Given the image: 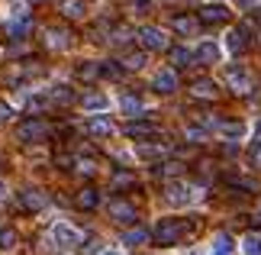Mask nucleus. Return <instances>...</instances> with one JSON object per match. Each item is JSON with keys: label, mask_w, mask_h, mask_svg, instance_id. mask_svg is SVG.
<instances>
[{"label": "nucleus", "mask_w": 261, "mask_h": 255, "mask_svg": "<svg viewBox=\"0 0 261 255\" xmlns=\"http://www.w3.org/2000/svg\"><path fill=\"white\" fill-rule=\"evenodd\" d=\"M187 229H190V226H187L184 220H171V217H168V220H158V226H155V242H158L162 249H168V246H174V242L184 239Z\"/></svg>", "instance_id": "f257e3e1"}, {"label": "nucleus", "mask_w": 261, "mask_h": 255, "mask_svg": "<svg viewBox=\"0 0 261 255\" xmlns=\"http://www.w3.org/2000/svg\"><path fill=\"white\" fill-rule=\"evenodd\" d=\"M48 132H52V126L45 120H26V123L16 126V139L19 142H42Z\"/></svg>", "instance_id": "f03ea898"}, {"label": "nucleus", "mask_w": 261, "mask_h": 255, "mask_svg": "<svg viewBox=\"0 0 261 255\" xmlns=\"http://www.w3.org/2000/svg\"><path fill=\"white\" fill-rule=\"evenodd\" d=\"M52 242L58 249H74V246H81V233H77L71 223H55L52 226Z\"/></svg>", "instance_id": "7ed1b4c3"}, {"label": "nucleus", "mask_w": 261, "mask_h": 255, "mask_svg": "<svg viewBox=\"0 0 261 255\" xmlns=\"http://www.w3.org/2000/svg\"><path fill=\"white\" fill-rule=\"evenodd\" d=\"M139 42H142L145 52H162V49H168V36L158 26H142L139 29Z\"/></svg>", "instance_id": "20e7f679"}, {"label": "nucleus", "mask_w": 261, "mask_h": 255, "mask_svg": "<svg viewBox=\"0 0 261 255\" xmlns=\"http://www.w3.org/2000/svg\"><path fill=\"white\" fill-rule=\"evenodd\" d=\"M223 78H226V84L236 90V94H245L248 87H252V78H248V71H245V65H226V71H223Z\"/></svg>", "instance_id": "39448f33"}, {"label": "nucleus", "mask_w": 261, "mask_h": 255, "mask_svg": "<svg viewBox=\"0 0 261 255\" xmlns=\"http://www.w3.org/2000/svg\"><path fill=\"white\" fill-rule=\"evenodd\" d=\"M229 13H232V10H229L226 4H203V7H200V13H197V19H200V23L216 26V23H226Z\"/></svg>", "instance_id": "423d86ee"}, {"label": "nucleus", "mask_w": 261, "mask_h": 255, "mask_svg": "<svg viewBox=\"0 0 261 255\" xmlns=\"http://www.w3.org/2000/svg\"><path fill=\"white\" fill-rule=\"evenodd\" d=\"M29 29H33V16H29V10H26V13H13L7 19V36L10 39H26Z\"/></svg>", "instance_id": "0eeeda50"}, {"label": "nucleus", "mask_w": 261, "mask_h": 255, "mask_svg": "<svg viewBox=\"0 0 261 255\" xmlns=\"http://www.w3.org/2000/svg\"><path fill=\"white\" fill-rule=\"evenodd\" d=\"M107 210H110V217H113L116 223H136V203H129V200H110L107 203Z\"/></svg>", "instance_id": "6e6552de"}, {"label": "nucleus", "mask_w": 261, "mask_h": 255, "mask_svg": "<svg viewBox=\"0 0 261 255\" xmlns=\"http://www.w3.org/2000/svg\"><path fill=\"white\" fill-rule=\"evenodd\" d=\"M152 87L158 90V94H174V90H177V71L174 68H162L152 78Z\"/></svg>", "instance_id": "1a4fd4ad"}, {"label": "nucleus", "mask_w": 261, "mask_h": 255, "mask_svg": "<svg viewBox=\"0 0 261 255\" xmlns=\"http://www.w3.org/2000/svg\"><path fill=\"white\" fill-rule=\"evenodd\" d=\"M165 197H168V203H174V207H187V203L194 200V194H190V188L184 181H171L168 191H165Z\"/></svg>", "instance_id": "9d476101"}, {"label": "nucleus", "mask_w": 261, "mask_h": 255, "mask_svg": "<svg viewBox=\"0 0 261 255\" xmlns=\"http://www.w3.org/2000/svg\"><path fill=\"white\" fill-rule=\"evenodd\" d=\"M87 132H90L94 139H107V136H113V132H116V126L110 123V117H103V113H94V117L87 120Z\"/></svg>", "instance_id": "9b49d317"}, {"label": "nucleus", "mask_w": 261, "mask_h": 255, "mask_svg": "<svg viewBox=\"0 0 261 255\" xmlns=\"http://www.w3.org/2000/svg\"><path fill=\"white\" fill-rule=\"evenodd\" d=\"M19 200H23V207L33 210V213H39V210L48 207V197L39 188H23V191H19Z\"/></svg>", "instance_id": "f8f14e48"}, {"label": "nucleus", "mask_w": 261, "mask_h": 255, "mask_svg": "<svg viewBox=\"0 0 261 255\" xmlns=\"http://www.w3.org/2000/svg\"><path fill=\"white\" fill-rule=\"evenodd\" d=\"M194 62H200V65H216L219 62V45L216 42H200L197 52H194Z\"/></svg>", "instance_id": "ddd939ff"}, {"label": "nucleus", "mask_w": 261, "mask_h": 255, "mask_svg": "<svg viewBox=\"0 0 261 255\" xmlns=\"http://www.w3.org/2000/svg\"><path fill=\"white\" fill-rule=\"evenodd\" d=\"M123 132H126V136H136V139H145V136H155L158 126L155 123H142V120H133V123L123 126Z\"/></svg>", "instance_id": "4468645a"}, {"label": "nucleus", "mask_w": 261, "mask_h": 255, "mask_svg": "<svg viewBox=\"0 0 261 255\" xmlns=\"http://www.w3.org/2000/svg\"><path fill=\"white\" fill-rule=\"evenodd\" d=\"M81 107L87 110V113H103V110L110 107V97H107V94H87V97L81 100Z\"/></svg>", "instance_id": "2eb2a0df"}, {"label": "nucleus", "mask_w": 261, "mask_h": 255, "mask_svg": "<svg viewBox=\"0 0 261 255\" xmlns=\"http://www.w3.org/2000/svg\"><path fill=\"white\" fill-rule=\"evenodd\" d=\"M226 49L232 55H242L245 52V33H242V29H229V33H226Z\"/></svg>", "instance_id": "dca6fc26"}, {"label": "nucleus", "mask_w": 261, "mask_h": 255, "mask_svg": "<svg viewBox=\"0 0 261 255\" xmlns=\"http://www.w3.org/2000/svg\"><path fill=\"white\" fill-rule=\"evenodd\" d=\"M97 203H100V191H97V188L77 191V207H81V210H94Z\"/></svg>", "instance_id": "f3484780"}, {"label": "nucleus", "mask_w": 261, "mask_h": 255, "mask_svg": "<svg viewBox=\"0 0 261 255\" xmlns=\"http://www.w3.org/2000/svg\"><path fill=\"white\" fill-rule=\"evenodd\" d=\"M45 42H48V49H58V52H62V49L71 45V39H68L65 29H48V33H45Z\"/></svg>", "instance_id": "a211bd4d"}, {"label": "nucleus", "mask_w": 261, "mask_h": 255, "mask_svg": "<svg viewBox=\"0 0 261 255\" xmlns=\"http://www.w3.org/2000/svg\"><path fill=\"white\" fill-rule=\"evenodd\" d=\"M62 13L68 19H81L87 13V4H84V0H62Z\"/></svg>", "instance_id": "6ab92c4d"}, {"label": "nucleus", "mask_w": 261, "mask_h": 255, "mask_svg": "<svg viewBox=\"0 0 261 255\" xmlns=\"http://www.w3.org/2000/svg\"><path fill=\"white\" fill-rule=\"evenodd\" d=\"M190 90H194V97H206V100H213V97H216V84H213L210 78H197Z\"/></svg>", "instance_id": "aec40b11"}, {"label": "nucleus", "mask_w": 261, "mask_h": 255, "mask_svg": "<svg viewBox=\"0 0 261 255\" xmlns=\"http://www.w3.org/2000/svg\"><path fill=\"white\" fill-rule=\"evenodd\" d=\"M142 242H148V229L136 226V229L123 233V246H129V249H139V246H142Z\"/></svg>", "instance_id": "412c9836"}, {"label": "nucleus", "mask_w": 261, "mask_h": 255, "mask_svg": "<svg viewBox=\"0 0 261 255\" xmlns=\"http://www.w3.org/2000/svg\"><path fill=\"white\" fill-rule=\"evenodd\" d=\"M74 100V90L58 84V87H48V104H71Z\"/></svg>", "instance_id": "4be33fe9"}, {"label": "nucleus", "mask_w": 261, "mask_h": 255, "mask_svg": "<svg viewBox=\"0 0 261 255\" xmlns=\"http://www.w3.org/2000/svg\"><path fill=\"white\" fill-rule=\"evenodd\" d=\"M119 110H123L126 117H142V100L126 94V97H119Z\"/></svg>", "instance_id": "5701e85b"}, {"label": "nucleus", "mask_w": 261, "mask_h": 255, "mask_svg": "<svg viewBox=\"0 0 261 255\" xmlns=\"http://www.w3.org/2000/svg\"><path fill=\"white\" fill-rule=\"evenodd\" d=\"M171 29L180 36H194V29H197V19L194 16H174L171 19Z\"/></svg>", "instance_id": "b1692460"}, {"label": "nucleus", "mask_w": 261, "mask_h": 255, "mask_svg": "<svg viewBox=\"0 0 261 255\" xmlns=\"http://www.w3.org/2000/svg\"><path fill=\"white\" fill-rule=\"evenodd\" d=\"M219 132H223L226 139H242L245 136V123L242 120H229V123H219Z\"/></svg>", "instance_id": "393cba45"}, {"label": "nucleus", "mask_w": 261, "mask_h": 255, "mask_svg": "<svg viewBox=\"0 0 261 255\" xmlns=\"http://www.w3.org/2000/svg\"><path fill=\"white\" fill-rule=\"evenodd\" d=\"M232 252H236V242H232V236L219 233V236L213 239V255H232Z\"/></svg>", "instance_id": "a878e982"}, {"label": "nucleus", "mask_w": 261, "mask_h": 255, "mask_svg": "<svg viewBox=\"0 0 261 255\" xmlns=\"http://www.w3.org/2000/svg\"><path fill=\"white\" fill-rule=\"evenodd\" d=\"M171 62H174V68H187V65H194V52L177 45V49H171Z\"/></svg>", "instance_id": "bb28decb"}, {"label": "nucleus", "mask_w": 261, "mask_h": 255, "mask_svg": "<svg viewBox=\"0 0 261 255\" xmlns=\"http://www.w3.org/2000/svg\"><path fill=\"white\" fill-rule=\"evenodd\" d=\"M97 75L100 78H123V65L119 62H97Z\"/></svg>", "instance_id": "cd10ccee"}, {"label": "nucleus", "mask_w": 261, "mask_h": 255, "mask_svg": "<svg viewBox=\"0 0 261 255\" xmlns=\"http://www.w3.org/2000/svg\"><path fill=\"white\" fill-rule=\"evenodd\" d=\"M136 155L139 158H162L165 155V146H139Z\"/></svg>", "instance_id": "c85d7f7f"}, {"label": "nucleus", "mask_w": 261, "mask_h": 255, "mask_svg": "<svg viewBox=\"0 0 261 255\" xmlns=\"http://www.w3.org/2000/svg\"><path fill=\"white\" fill-rule=\"evenodd\" d=\"M242 252H245V255H261V236H245Z\"/></svg>", "instance_id": "c756f323"}, {"label": "nucleus", "mask_w": 261, "mask_h": 255, "mask_svg": "<svg viewBox=\"0 0 261 255\" xmlns=\"http://www.w3.org/2000/svg\"><path fill=\"white\" fill-rule=\"evenodd\" d=\"M0 249H16V229H0Z\"/></svg>", "instance_id": "7c9ffc66"}, {"label": "nucleus", "mask_w": 261, "mask_h": 255, "mask_svg": "<svg viewBox=\"0 0 261 255\" xmlns=\"http://www.w3.org/2000/svg\"><path fill=\"white\" fill-rule=\"evenodd\" d=\"M123 184H136L133 171H116V175H113V188H123Z\"/></svg>", "instance_id": "2f4dec72"}, {"label": "nucleus", "mask_w": 261, "mask_h": 255, "mask_svg": "<svg viewBox=\"0 0 261 255\" xmlns=\"http://www.w3.org/2000/svg\"><path fill=\"white\" fill-rule=\"evenodd\" d=\"M187 139H190V142H206V129H203V126H190V129H187Z\"/></svg>", "instance_id": "473e14b6"}, {"label": "nucleus", "mask_w": 261, "mask_h": 255, "mask_svg": "<svg viewBox=\"0 0 261 255\" xmlns=\"http://www.w3.org/2000/svg\"><path fill=\"white\" fill-rule=\"evenodd\" d=\"M142 65H145V55H142V52H136V55H129V58H126V68H136V71H139Z\"/></svg>", "instance_id": "72a5a7b5"}, {"label": "nucleus", "mask_w": 261, "mask_h": 255, "mask_svg": "<svg viewBox=\"0 0 261 255\" xmlns=\"http://www.w3.org/2000/svg\"><path fill=\"white\" fill-rule=\"evenodd\" d=\"M13 120V107L10 104H0V123H10Z\"/></svg>", "instance_id": "f704fd0d"}, {"label": "nucleus", "mask_w": 261, "mask_h": 255, "mask_svg": "<svg viewBox=\"0 0 261 255\" xmlns=\"http://www.w3.org/2000/svg\"><path fill=\"white\" fill-rule=\"evenodd\" d=\"M248 158H252L255 168H261V142H255V149H252V155H248Z\"/></svg>", "instance_id": "c9c22d12"}, {"label": "nucleus", "mask_w": 261, "mask_h": 255, "mask_svg": "<svg viewBox=\"0 0 261 255\" xmlns=\"http://www.w3.org/2000/svg\"><path fill=\"white\" fill-rule=\"evenodd\" d=\"M113 42H129V29H116V36H113Z\"/></svg>", "instance_id": "e433bc0d"}, {"label": "nucleus", "mask_w": 261, "mask_h": 255, "mask_svg": "<svg viewBox=\"0 0 261 255\" xmlns=\"http://www.w3.org/2000/svg\"><path fill=\"white\" fill-rule=\"evenodd\" d=\"M261 0H239V7H258Z\"/></svg>", "instance_id": "4c0bfd02"}, {"label": "nucleus", "mask_w": 261, "mask_h": 255, "mask_svg": "<svg viewBox=\"0 0 261 255\" xmlns=\"http://www.w3.org/2000/svg\"><path fill=\"white\" fill-rule=\"evenodd\" d=\"M0 200H7V181L0 178Z\"/></svg>", "instance_id": "58836bf2"}, {"label": "nucleus", "mask_w": 261, "mask_h": 255, "mask_svg": "<svg viewBox=\"0 0 261 255\" xmlns=\"http://www.w3.org/2000/svg\"><path fill=\"white\" fill-rule=\"evenodd\" d=\"M100 255H119V252H113V249H107V252H100Z\"/></svg>", "instance_id": "ea45409f"}, {"label": "nucleus", "mask_w": 261, "mask_h": 255, "mask_svg": "<svg viewBox=\"0 0 261 255\" xmlns=\"http://www.w3.org/2000/svg\"><path fill=\"white\" fill-rule=\"evenodd\" d=\"M255 142H261V126H258V132H255Z\"/></svg>", "instance_id": "a19ab883"}, {"label": "nucleus", "mask_w": 261, "mask_h": 255, "mask_svg": "<svg viewBox=\"0 0 261 255\" xmlns=\"http://www.w3.org/2000/svg\"><path fill=\"white\" fill-rule=\"evenodd\" d=\"M26 4H33V0H26Z\"/></svg>", "instance_id": "79ce46f5"}, {"label": "nucleus", "mask_w": 261, "mask_h": 255, "mask_svg": "<svg viewBox=\"0 0 261 255\" xmlns=\"http://www.w3.org/2000/svg\"><path fill=\"white\" fill-rule=\"evenodd\" d=\"M258 217H261V210H258Z\"/></svg>", "instance_id": "37998d69"}]
</instances>
